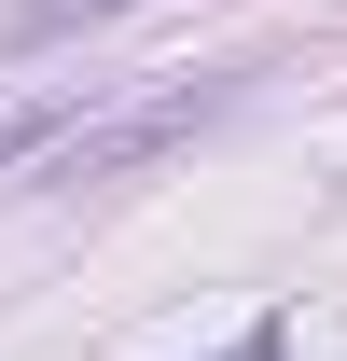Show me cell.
Listing matches in <instances>:
<instances>
[{"mask_svg": "<svg viewBox=\"0 0 347 361\" xmlns=\"http://www.w3.org/2000/svg\"><path fill=\"white\" fill-rule=\"evenodd\" d=\"M111 14H139V0H28V14H14V56L70 42V28H111Z\"/></svg>", "mask_w": 347, "mask_h": 361, "instance_id": "3957f363", "label": "cell"}, {"mask_svg": "<svg viewBox=\"0 0 347 361\" xmlns=\"http://www.w3.org/2000/svg\"><path fill=\"white\" fill-rule=\"evenodd\" d=\"M97 111V84H42V97H0V167H28V153H56V139Z\"/></svg>", "mask_w": 347, "mask_h": 361, "instance_id": "7a4b0ae2", "label": "cell"}, {"mask_svg": "<svg viewBox=\"0 0 347 361\" xmlns=\"http://www.w3.org/2000/svg\"><path fill=\"white\" fill-rule=\"evenodd\" d=\"M222 97H236V70H195V84H153V97H111V111H84V126L42 153V180L56 195H97V180H126V167H153V153H181V139L209 126Z\"/></svg>", "mask_w": 347, "mask_h": 361, "instance_id": "6da1fadb", "label": "cell"}, {"mask_svg": "<svg viewBox=\"0 0 347 361\" xmlns=\"http://www.w3.org/2000/svg\"><path fill=\"white\" fill-rule=\"evenodd\" d=\"M209 361H278V319H250V334H236V348H209Z\"/></svg>", "mask_w": 347, "mask_h": 361, "instance_id": "277c9868", "label": "cell"}]
</instances>
